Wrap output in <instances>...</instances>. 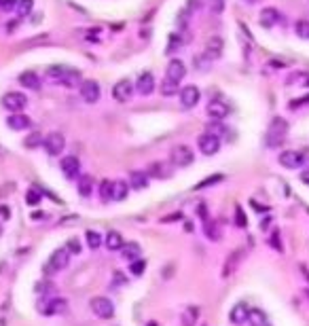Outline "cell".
Returning a JSON list of instances; mask_svg holds the SVG:
<instances>
[{
	"label": "cell",
	"mask_w": 309,
	"mask_h": 326,
	"mask_svg": "<svg viewBox=\"0 0 309 326\" xmlns=\"http://www.w3.org/2000/svg\"><path fill=\"white\" fill-rule=\"evenodd\" d=\"M47 79H51L60 85H66V87H74V85L81 83V72L79 70H72L68 66H49L47 68Z\"/></svg>",
	"instance_id": "1"
},
{
	"label": "cell",
	"mask_w": 309,
	"mask_h": 326,
	"mask_svg": "<svg viewBox=\"0 0 309 326\" xmlns=\"http://www.w3.org/2000/svg\"><path fill=\"white\" fill-rule=\"evenodd\" d=\"M286 133H288V123L284 121L282 117L273 119L271 125H269V130H267V146H271V148L279 146L286 140Z\"/></svg>",
	"instance_id": "2"
},
{
	"label": "cell",
	"mask_w": 309,
	"mask_h": 326,
	"mask_svg": "<svg viewBox=\"0 0 309 326\" xmlns=\"http://www.w3.org/2000/svg\"><path fill=\"white\" fill-rule=\"evenodd\" d=\"M70 263V252L66 250V248H58L51 257H49L47 265H45V273H60L64 271V269L68 267Z\"/></svg>",
	"instance_id": "3"
},
{
	"label": "cell",
	"mask_w": 309,
	"mask_h": 326,
	"mask_svg": "<svg viewBox=\"0 0 309 326\" xmlns=\"http://www.w3.org/2000/svg\"><path fill=\"white\" fill-rule=\"evenodd\" d=\"M91 311H93L97 318L108 320V318L115 316V303H112L108 296H93V299H91Z\"/></svg>",
	"instance_id": "4"
},
{
	"label": "cell",
	"mask_w": 309,
	"mask_h": 326,
	"mask_svg": "<svg viewBox=\"0 0 309 326\" xmlns=\"http://www.w3.org/2000/svg\"><path fill=\"white\" fill-rule=\"evenodd\" d=\"M170 159H172V163H174L176 167H188V165H191V163L195 161L193 148L186 146V144H180V146H176V148L172 151Z\"/></svg>",
	"instance_id": "5"
},
{
	"label": "cell",
	"mask_w": 309,
	"mask_h": 326,
	"mask_svg": "<svg viewBox=\"0 0 309 326\" xmlns=\"http://www.w3.org/2000/svg\"><path fill=\"white\" fill-rule=\"evenodd\" d=\"M43 146H45V151L51 155V157H58V155L64 151L66 140H64V136H62L60 131H51V133H47V136H45Z\"/></svg>",
	"instance_id": "6"
},
{
	"label": "cell",
	"mask_w": 309,
	"mask_h": 326,
	"mask_svg": "<svg viewBox=\"0 0 309 326\" xmlns=\"http://www.w3.org/2000/svg\"><path fill=\"white\" fill-rule=\"evenodd\" d=\"M2 106L6 110H11V115L13 112H22L28 106V98L24 94H19V91H9V94L2 98Z\"/></svg>",
	"instance_id": "7"
},
{
	"label": "cell",
	"mask_w": 309,
	"mask_h": 326,
	"mask_svg": "<svg viewBox=\"0 0 309 326\" xmlns=\"http://www.w3.org/2000/svg\"><path fill=\"white\" fill-rule=\"evenodd\" d=\"M180 106L182 108H193V106H197L199 98H201V91L199 87H195V85H186V87L180 89Z\"/></svg>",
	"instance_id": "8"
},
{
	"label": "cell",
	"mask_w": 309,
	"mask_h": 326,
	"mask_svg": "<svg viewBox=\"0 0 309 326\" xmlns=\"http://www.w3.org/2000/svg\"><path fill=\"white\" fill-rule=\"evenodd\" d=\"M185 74H186V66H185V62H180V60H172L170 64H167L165 79H163V81H170V83H176V85H180V83H182V79H185Z\"/></svg>",
	"instance_id": "9"
},
{
	"label": "cell",
	"mask_w": 309,
	"mask_h": 326,
	"mask_svg": "<svg viewBox=\"0 0 309 326\" xmlns=\"http://www.w3.org/2000/svg\"><path fill=\"white\" fill-rule=\"evenodd\" d=\"M133 91H136L133 83L127 81V79H123V81L115 83V87H112V98H115L117 102H129L131 96H133Z\"/></svg>",
	"instance_id": "10"
},
{
	"label": "cell",
	"mask_w": 309,
	"mask_h": 326,
	"mask_svg": "<svg viewBox=\"0 0 309 326\" xmlns=\"http://www.w3.org/2000/svg\"><path fill=\"white\" fill-rule=\"evenodd\" d=\"M60 167H62V174L66 176V178H79L81 176V161L74 157V155H68V157L62 159L60 163Z\"/></svg>",
	"instance_id": "11"
},
{
	"label": "cell",
	"mask_w": 309,
	"mask_h": 326,
	"mask_svg": "<svg viewBox=\"0 0 309 326\" xmlns=\"http://www.w3.org/2000/svg\"><path fill=\"white\" fill-rule=\"evenodd\" d=\"M79 91H81V98L87 104H95L97 100H100V85H97L95 81H83Z\"/></svg>",
	"instance_id": "12"
},
{
	"label": "cell",
	"mask_w": 309,
	"mask_h": 326,
	"mask_svg": "<svg viewBox=\"0 0 309 326\" xmlns=\"http://www.w3.org/2000/svg\"><path fill=\"white\" fill-rule=\"evenodd\" d=\"M199 151L203 155H216L220 151V138L212 136V133H203V136H199Z\"/></svg>",
	"instance_id": "13"
},
{
	"label": "cell",
	"mask_w": 309,
	"mask_h": 326,
	"mask_svg": "<svg viewBox=\"0 0 309 326\" xmlns=\"http://www.w3.org/2000/svg\"><path fill=\"white\" fill-rule=\"evenodd\" d=\"M278 161H279V165L286 167V169L303 167V163H301V151H282Z\"/></svg>",
	"instance_id": "14"
},
{
	"label": "cell",
	"mask_w": 309,
	"mask_h": 326,
	"mask_svg": "<svg viewBox=\"0 0 309 326\" xmlns=\"http://www.w3.org/2000/svg\"><path fill=\"white\" fill-rule=\"evenodd\" d=\"M136 91L140 96H151L154 91V76L151 72H142L136 81Z\"/></svg>",
	"instance_id": "15"
},
{
	"label": "cell",
	"mask_w": 309,
	"mask_h": 326,
	"mask_svg": "<svg viewBox=\"0 0 309 326\" xmlns=\"http://www.w3.org/2000/svg\"><path fill=\"white\" fill-rule=\"evenodd\" d=\"M229 106L224 104L222 100H212L208 104V115L214 119V121H222V119H227L229 117Z\"/></svg>",
	"instance_id": "16"
},
{
	"label": "cell",
	"mask_w": 309,
	"mask_h": 326,
	"mask_svg": "<svg viewBox=\"0 0 309 326\" xmlns=\"http://www.w3.org/2000/svg\"><path fill=\"white\" fill-rule=\"evenodd\" d=\"M6 125L15 131H22V130H28L30 127V117L24 115V112H13L11 117H6Z\"/></svg>",
	"instance_id": "17"
},
{
	"label": "cell",
	"mask_w": 309,
	"mask_h": 326,
	"mask_svg": "<svg viewBox=\"0 0 309 326\" xmlns=\"http://www.w3.org/2000/svg\"><path fill=\"white\" fill-rule=\"evenodd\" d=\"M279 21H282V13H279L278 9H273V6H267V9H263V13H261V26L273 28V26H278Z\"/></svg>",
	"instance_id": "18"
},
{
	"label": "cell",
	"mask_w": 309,
	"mask_h": 326,
	"mask_svg": "<svg viewBox=\"0 0 309 326\" xmlns=\"http://www.w3.org/2000/svg\"><path fill=\"white\" fill-rule=\"evenodd\" d=\"M242 257H244V250H233V252L229 254L227 261H224V269H222V275H224V278H227V275H231L237 267H240Z\"/></svg>",
	"instance_id": "19"
},
{
	"label": "cell",
	"mask_w": 309,
	"mask_h": 326,
	"mask_svg": "<svg viewBox=\"0 0 309 326\" xmlns=\"http://www.w3.org/2000/svg\"><path fill=\"white\" fill-rule=\"evenodd\" d=\"M121 254L125 261H129V263H133V261H138L140 257H142V248H140L138 242H125L123 248H121Z\"/></svg>",
	"instance_id": "20"
},
{
	"label": "cell",
	"mask_w": 309,
	"mask_h": 326,
	"mask_svg": "<svg viewBox=\"0 0 309 326\" xmlns=\"http://www.w3.org/2000/svg\"><path fill=\"white\" fill-rule=\"evenodd\" d=\"M248 314H250L248 303H237V305L231 309V322H233V324H244V322H248Z\"/></svg>",
	"instance_id": "21"
},
{
	"label": "cell",
	"mask_w": 309,
	"mask_h": 326,
	"mask_svg": "<svg viewBox=\"0 0 309 326\" xmlns=\"http://www.w3.org/2000/svg\"><path fill=\"white\" fill-rule=\"evenodd\" d=\"M206 55L210 60H218L222 55V38L218 36H212L206 42Z\"/></svg>",
	"instance_id": "22"
},
{
	"label": "cell",
	"mask_w": 309,
	"mask_h": 326,
	"mask_svg": "<svg viewBox=\"0 0 309 326\" xmlns=\"http://www.w3.org/2000/svg\"><path fill=\"white\" fill-rule=\"evenodd\" d=\"M123 244H125V239H123V235L119 231H108L106 233V237H104V246L108 248V250H121L123 248Z\"/></svg>",
	"instance_id": "23"
},
{
	"label": "cell",
	"mask_w": 309,
	"mask_h": 326,
	"mask_svg": "<svg viewBox=\"0 0 309 326\" xmlns=\"http://www.w3.org/2000/svg\"><path fill=\"white\" fill-rule=\"evenodd\" d=\"M19 83H22L26 89H40V79L34 70H26V72L19 74Z\"/></svg>",
	"instance_id": "24"
},
{
	"label": "cell",
	"mask_w": 309,
	"mask_h": 326,
	"mask_svg": "<svg viewBox=\"0 0 309 326\" xmlns=\"http://www.w3.org/2000/svg\"><path fill=\"white\" fill-rule=\"evenodd\" d=\"M129 195V182L117 180L112 182V201H123Z\"/></svg>",
	"instance_id": "25"
},
{
	"label": "cell",
	"mask_w": 309,
	"mask_h": 326,
	"mask_svg": "<svg viewBox=\"0 0 309 326\" xmlns=\"http://www.w3.org/2000/svg\"><path fill=\"white\" fill-rule=\"evenodd\" d=\"M66 309V301L64 299H51V301H47V305L40 307V311L47 316H53V314H62V311Z\"/></svg>",
	"instance_id": "26"
},
{
	"label": "cell",
	"mask_w": 309,
	"mask_h": 326,
	"mask_svg": "<svg viewBox=\"0 0 309 326\" xmlns=\"http://www.w3.org/2000/svg\"><path fill=\"white\" fill-rule=\"evenodd\" d=\"M203 233H206V237L212 239V242H218L220 239V229L212 218H206V221H203Z\"/></svg>",
	"instance_id": "27"
},
{
	"label": "cell",
	"mask_w": 309,
	"mask_h": 326,
	"mask_svg": "<svg viewBox=\"0 0 309 326\" xmlns=\"http://www.w3.org/2000/svg\"><path fill=\"white\" fill-rule=\"evenodd\" d=\"M146 187H149V176L142 174V172H131V176H129V189L142 191Z\"/></svg>",
	"instance_id": "28"
},
{
	"label": "cell",
	"mask_w": 309,
	"mask_h": 326,
	"mask_svg": "<svg viewBox=\"0 0 309 326\" xmlns=\"http://www.w3.org/2000/svg\"><path fill=\"white\" fill-rule=\"evenodd\" d=\"M76 189H79V193H81L83 197H89L91 191H93V178H91L89 174L79 176V184H76Z\"/></svg>",
	"instance_id": "29"
},
{
	"label": "cell",
	"mask_w": 309,
	"mask_h": 326,
	"mask_svg": "<svg viewBox=\"0 0 309 326\" xmlns=\"http://www.w3.org/2000/svg\"><path fill=\"white\" fill-rule=\"evenodd\" d=\"M146 176H153V178H167V176H170V172L165 169V163H151Z\"/></svg>",
	"instance_id": "30"
},
{
	"label": "cell",
	"mask_w": 309,
	"mask_h": 326,
	"mask_svg": "<svg viewBox=\"0 0 309 326\" xmlns=\"http://www.w3.org/2000/svg\"><path fill=\"white\" fill-rule=\"evenodd\" d=\"M248 322H250L252 326H267V316H265V311H261V309H250Z\"/></svg>",
	"instance_id": "31"
},
{
	"label": "cell",
	"mask_w": 309,
	"mask_h": 326,
	"mask_svg": "<svg viewBox=\"0 0 309 326\" xmlns=\"http://www.w3.org/2000/svg\"><path fill=\"white\" fill-rule=\"evenodd\" d=\"M34 9V0H17V6H15V11H17V17H28L32 13Z\"/></svg>",
	"instance_id": "32"
},
{
	"label": "cell",
	"mask_w": 309,
	"mask_h": 326,
	"mask_svg": "<svg viewBox=\"0 0 309 326\" xmlns=\"http://www.w3.org/2000/svg\"><path fill=\"white\" fill-rule=\"evenodd\" d=\"M85 239H87V246L91 248V250H97V248L104 244V239H102V235L97 231H87L85 233Z\"/></svg>",
	"instance_id": "33"
},
{
	"label": "cell",
	"mask_w": 309,
	"mask_h": 326,
	"mask_svg": "<svg viewBox=\"0 0 309 326\" xmlns=\"http://www.w3.org/2000/svg\"><path fill=\"white\" fill-rule=\"evenodd\" d=\"M43 133H40V131H32L30 133V136H26V140H24V146L26 148H36V146H40V144H43Z\"/></svg>",
	"instance_id": "34"
},
{
	"label": "cell",
	"mask_w": 309,
	"mask_h": 326,
	"mask_svg": "<svg viewBox=\"0 0 309 326\" xmlns=\"http://www.w3.org/2000/svg\"><path fill=\"white\" fill-rule=\"evenodd\" d=\"M100 199L102 201H112V180H102L100 182Z\"/></svg>",
	"instance_id": "35"
},
{
	"label": "cell",
	"mask_w": 309,
	"mask_h": 326,
	"mask_svg": "<svg viewBox=\"0 0 309 326\" xmlns=\"http://www.w3.org/2000/svg\"><path fill=\"white\" fill-rule=\"evenodd\" d=\"M197 316H199L197 309L188 307L185 314H182V326H195V322H197Z\"/></svg>",
	"instance_id": "36"
},
{
	"label": "cell",
	"mask_w": 309,
	"mask_h": 326,
	"mask_svg": "<svg viewBox=\"0 0 309 326\" xmlns=\"http://www.w3.org/2000/svg\"><path fill=\"white\" fill-rule=\"evenodd\" d=\"M286 83L288 85H309V72H292Z\"/></svg>",
	"instance_id": "37"
},
{
	"label": "cell",
	"mask_w": 309,
	"mask_h": 326,
	"mask_svg": "<svg viewBox=\"0 0 309 326\" xmlns=\"http://www.w3.org/2000/svg\"><path fill=\"white\" fill-rule=\"evenodd\" d=\"M26 201H28V205H38L40 201H43V195H40V191H38V189H28Z\"/></svg>",
	"instance_id": "38"
},
{
	"label": "cell",
	"mask_w": 309,
	"mask_h": 326,
	"mask_svg": "<svg viewBox=\"0 0 309 326\" xmlns=\"http://www.w3.org/2000/svg\"><path fill=\"white\" fill-rule=\"evenodd\" d=\"M294 32H297V36H301V38H309V21L299 19L297 26H294Z\"/></svg>",
	"instance_id": "39"
},
{
	"label": "cell",
	"mask_w": 309,
	"mask_h": 326,
	"mask_svg": "<svg viewBox=\"0 0 309 326\" xmlns=\"http://www.w3.org/2000/svg\"><path fill=\"white\" fill-rule=\"evenodd\" d=\"M129 271H131V275H136V278H138V275H142V273L146 271V263H144L142 259L133 261V263L129 265Z\"/></svg>",
	"instance_id": "40"
},
{
	"label": "cell",
	"mask_w": 309,
	"mask_h": 326,
	"mask_svg": "<svg viewBox=\"0 0 309 326\" xmlns=\"http://www.w3.org/2000/svg\"><path fill=\"white\" fill-rule=\"evenodd\" d=\"M222 178H224L222 174H216V176H212V178H206V180H201V182L197 184V187H195V191H201V189H206V187H212L214 182H220Z\"/></svg>",
	"instance_id": "41"
},
{
	"label": "cell",
	"mask_w": 309,
	"mask_h": 326,
	"mask_svg": "<svg viewBox=\"0 0 309 326\" xmlns=\"http://www.w3.org/2000/svg\"><path fill=\"white\" fill-rule=\"evenodd\" d=\"M180 45H182V38L178 36V34H172V36H170V45H167V53L178 51Z\"/></svg>",
	"instance_id": "42"
},
{
	"label": "cell",
	"mask_w": 309,
	"mask_h": 326,
	"mask_svg": "<svg viewBox=\"0 0 309 326\" xmlns=\"http://www.w3.org/2000/svg\"><path fill=\"white\" fill-rule=\"evenodd\" d=\"M235 225L237 227H246V225H248V218H246L242 205H235Z\"/></svg>",
	"instance_id": "43"
},
{
	"label": "cell",
	"mask_w": 309,
	"mask_h": 326,
	"mask_svg": "<svg viewBox=\"0 0 309 326\" xmlns=\"http://www.w3.org/2000/svg\"><path fill=\"white\" fill-rule=\"evenodd\" d=\"M309 104V96H303V98H297V100H292L290 104H288V108L290 110H297L301 108V106H307Z\"/></svg>",
	"instance_id": "44"
},
{
	"label": "cell",
	"mask_w": 309,
	"mask_h": 326,
	"mask_svg": "<svg viewBox=\"0 0 309 326\" xmlns=\"http://www.w3.org/2000/svg\"><path fill=\"white\" fill-rule=\"evenodd\" d=\"M66 250L70 252V254H79L81 252V244H79V239H68V244H66Z\"/></svg>",
	"instance_id": "45"
},
{
	"label": "cell",
	"mask_w": 309,
	"mask_h": 326,
	"mask_svg": "<svg viewBox=\"0 0 309 326\" xmlns=\"http://www.w3.org/2000/svg\"><path fill=\"white\" fill-rule=\"evenodd\" d=\"M17 6V0H0V9L2 11H13Z\"/></svg>",
	"instance_id": "46"
},
{
	"label": "cell",
	"mask_w": 309,
	"mask_h": 326,
	"mask_svg": "<svg viewBox=\"0 0 309 326\" xmlns=\"http://www.w3.org/2000/svg\"><path fill=\"white\" fill-rule=\"evenodd\" d=\"M301 163L303 167H309V148H301Z\"/></svg>",
	"instance_id": "47"
},
{
	"label": "cell",
	"mask_w": 309,
	"mask_h": 326,
	"mask_svg": "<svg viewBox=\"0 0 309 326\" xmlns=\"http://www.w3.org/2000/svg\"><path fill=\"white\" fill-rule=\"evenodd\" d=\"M9 218H11L9 208H6V205H0V221H9Z\"/></svg>",
	"instance_id": "48"
},
{
	"label": "cell",
	"mask_w": 309,
	"mask_h": 326,
	"mask_svg": "<svg viewBox=\"0 0 309 326\" xmlns=\"http://www.w3.org/2000/svg\"><path fill=\"white\" fill-rule=\"evenodd\" d=\"M174 221H182V214H180V212H176V214H170V216L163 218V223H174Z\"/></svg>",
	"instance_id": "49"
},
{
	"label": "cell",
	"mask_w": 309,
	"mask_h": 326,
	"mask_svg": "<svg viewBox=\"0 0 309 326\" xmlns=\"http://www.w3.org/2000/svg\"><path fill=\"white\" fill-rule=\"evenodd\" d=\"M301 182H303V184H307V187H309V167H307V169H303V172H301Z\"/></svg>",
	"instance_id": "50"
},
{
	"label": "cell",
	"mask_w": 309,
	"mask_h": 326,
	"mask_svg": "<svg viewBox=\"0 0 309 326\" xmlns=\"http://www.w3.org/2000/svg\"><path fill=\"white\" fill-rule=\"evenodd\" d=\"M212 9H214V13H220L222 11V0H212Z\"/></svg>",
	"instance_id": "51"
},
{
	"label": "cell",
	"mask_w": 309,
	"mask_h": 326,
	"mask_svg": "<svg viewBox=\"0 0 309 326\" xmlns=\"http://www.w3.org/2000/svg\"><path fill=\"white\" fill-rule=\"evenodd\" d=\"M271 244H273V246H276V248H278V250H279V252H282V244H279V237H276V233H273V237H271Z\"/></svg>",
	"instance_id": "52"
},
{
	"label": "cell",
	"mask_w": 309,
	"mask_h": 326,
	"mask_svg": "<svg viewBox=\"0 0 309 326\" xmlns=\"http://www.w3.org/2000/svg\"><path fill=\"white\" fill-rule=\"evenodd\" d=\"M248 2H256V0H248Z\"/></svg>",
	"instance_id": "53"
},
{
	"label": "cell",
	"mask_w": 309,
	"mask_h": 326,
	"mask_svg": "<svg viewBox=\"0 0 309 326\" xmlns=\"http://www.w3.org/2000/svg\"><path fill=\"white\" fill-rule=\"evenodd\" d=\"M0 235H2V229H0Z\"/></svg>",
	"instance_id": "54"
}]
</instances>
